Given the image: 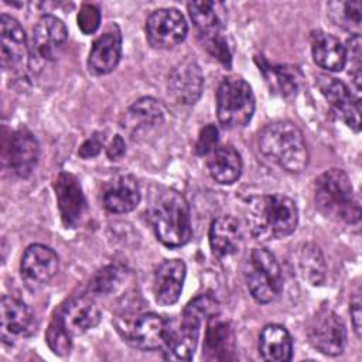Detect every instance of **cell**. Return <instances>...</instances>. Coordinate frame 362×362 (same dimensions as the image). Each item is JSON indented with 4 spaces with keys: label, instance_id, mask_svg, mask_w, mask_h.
Listing matches in <instances>:
<instances>
[{
    "label": "cell",
    "instance_id": "d590c367",
    "mask_svg": "<svg viewBox=\"0 0 362 362\" xmlns=\"http://www.w3.org/2000/svg\"><path fill=\"white\" fill-rule=\"evenodd\" d=\"M204 42H205V47H206L208 52L214 58H216L225 66H228V68L230 66L232 52H230L228 40L223 35V33H218V34H212V35L204 37Z\"/></svg>",
    "mask_w": 362,
    "mask_h": 362
},
{
    "label": "cell",
    "instance_id": "74e56055",
    "mask_svg": "<svg viewBox=\"0 0 362 362\" xmlns=\"http://www.w3.org/2000/svg\"><path fill=\"white\" fill-rule=\"evenodd\" d=\"M218 144V129L215 124H206L201 129L195 143V153L198 156H208Z\"/></svg>",
    "mask_w": 362,
    "mask_h": 362
},
{
    "label": "cell",
    "instance_id": "60d3db41",
    "mask_svg": "<svg viewBox=\"0 0 362 362\" xmlns=\"http://www.w3.org/2000/svg\"><path fill=\"white\" fill-rule=\"evenodd\" d=\"M126 153V144H124V140L122 139V136L116 134L109 146L106 147V156L109 160H119L123 154Z\"/></svg>",
    "mask_w": 362,
    "mask_h": 362
},
{
    "label": "cell",
    "instance_id": "83f0119b",
    "mask_svg": "<svg viewBox=\"0 0 362 362\" xmlns=\"http://www.w3.org/2000/svg\"><path fill=\"white\" fill-rule=\"evenodd\" d=\"M259 354L267 362H287L293 356V339L279 324H267L259 335Z\"/></svg>",
    "mask_w": 362,
    "mask_h": 362
},
{
    "label": "cell",
    "instance_id": "f1b7e54d",
    "mask_svg": "<svg viewBox=\"0 0 362 362\" xmlns=\"http://www.w3.org/2000/svg\"><path fill=\"white\" fill-rule=\"evenodd\" d=\"M206 167L211 177L222 185H229L238 181L242 174L240 154L232 146H216L208 154Z\"/></svg>",
    "mask_w": 362,
    "mask_h": 362
},
{
    "label": "cell",
    "instance_id": "2e32d148",
    "mask_svg": "<svg viewBox=\"0 0 362 362\" xmlns=\"http://www.w3.org/2000/svg\"><path fill=\"white\" fill-rule=\"evenodd\" d=\"M58 209L65 228H76L86 212V199L79 180L71 173H61L54 182Z\"/></svg>",
    "mask_w": 362,
    "mask_h": 362
},
{
    "label": "cell",
    "instance_id": "ba28073f",
    "mask_svg": "<svg viewBox=\"0 0 362 362\" xmlns=\"http://www.w3.org/2000/svg\"><path fill=\"white\" fill-rule=\"evenodd\" d=\"M116 325L124 341L144 351L164 349L173 331L170 321L154 313H143L132 318L126 317L124 320H117Z\"/></svg>",
    "mask_w": 362,
    "mask_h": 362
},
{
    "label": "cell",
    "instance_id": "7a4b0ae2",
    "mask_svg": "<svg viewBox=\"0 0 362 362\" xmlns=\"http://www.w3.org/2000/svg\"><path fill=\"white\" fill-rule=\"evenodd\" d=\"M260 153L288 173H301L308 164V148L297 124L290 120H276L259 133Z\"/></svg>",
    "mask_w": 362,
    "mask_h": 362
},
{
    "label": "cell",
    "instance_id": "3957f363",
    "mask_svg": "<svg viewBox=\"0 0 362 362\" xmlns=\"http://www.w3.org/2000/svg\"><path fill=\"white\" fill-rule=\"evenodd\" d=\"M314 201L317 209L332 221L352 225L361 219L359 197L341 168H331L315 180Z\"/></svg>",
    "mask_w": 362,
    "mask_h": 362
},
{
    "label": "cell",
    "instance_id": "44dd1931",
    "mask_svg": "<svg viewBox=\"0 0 362 362\" xmlns=\"http://www.w3.org/2000/svg\"><path fill=\"white\" fill-rule=\"evenodd\" d=\"M66 331L74 337L82 335L100 321V310L92 296L82 294L71 298L58 314Z\"/></svg>",
    "mask_w": 362,
    "mask_h": 362
},
{
    "label": "cell",
    "instance_id": "603a6c76",
    "mask_svg": "<svg viewBox=\"0 0 362 362\" xmlns=\"http://www.w3.org/2000/svg\"><path fill=\"white\" fill-rule=\"evenodd\" d=\"M140 187L134 175L119 174L103 189V206L112 214L132 212L140 202Z\"/></svg>",
    "mask_w": 362,
    "mask_h": 362
},
{
    "label": "cell",
    "instance_id": "836d02e7",
    "mask_svg": "<svg viewBox=\"0 0 362 362\" xmlns=\"http://www.w3.org/2000/svg\"><path fill=\"white\" fill-rule=\"evenodd\" d=\"M45 341L49 346V349L59 356H65L71 352L72 348V335L66 331L64 327L61 318L58 314L51 320L47 332H45Z\"/></svg>",
    "mask_w": 362,
    "mask_h": 362
},
{
    "label": "cell",
    "instance_id": "5bb4252c",
    "mask_svg": "<svg viewBox=\"0 0 362 362\" xmlns=\"http://www.w3.org/2000/svg\"><path fill=\"white\" fill-rule=\"evenodd\" d=\"M58 256L57 253L41 243L30 245L20 263V273L27 287L37 290L47 284L58 272Z\"/></svg>",
    "mask_w": 362,
    "mask_h": 362
},
{
    "label": "cell",
    "instance_id": "d6986e66",
    "mask_svg": "<svg viewBox=\"0 0 362 362\" xmlns=\"http://www.w3.org/2000/svg\"><path fill=\"white\" fill-rule=\"evenodd\" d=\"M120 57L122 33L116 24H110L105 33L93 41L88 57V68L95 75H106L117 66Z\"/></svg>",
    "mask_w": 362,
    "mask_h": 362
},
{
    "label": "cell",
    "instance_id": "d6a6232c",
    "mask_svg": "<svg viewBox=\"0 0 362 362\" xmlns=\"http://www.w3.org/2000/svg\"><path fill=\"white\" fill-rule=\"evenodd\" d=\"M328 16L331 21L354 34L361 30V1H331L328 3Z\"/></svg>",
    "mask_w": 362,
    "mask_h": 362
},
{
    "label": "cell",
    "instance_id": "5b68a950",
    "mask_svg": "<svg viewBox=\"0 0 362 362\" xmlns=\"http://www.w3.org/2000/svg\"><path fill=\"white\" fill-rule=\"evenodd\" d=\"M219 313L218 301L211 294H199L191 300L181 314L178 328H173L170 339L163 349L167 359L191 361L197 349L204 320Z\"/></svg>",
    "mask_w": 362,
    "mask_h": 362
},
{
    "label": "cell",
    "instance_id": "f35d334b",
    "mask_svg": "<svg viewBox=\"0 0 362 362\" xmlns=\"http://www.w3.org/2000/svg\"><path fill=\"white\" fill-rule=\"evenodd\" d=\"M102 144H103V141L100 140V137L98 134H93L82 143V146L78 150V156L85 160L92 158L100 153Z\"/></svg>",
    "mask_w": 362,
    "mask_h": 362
},
{
    "label": "cell",
    "instance_id": "30bf717a",
    "mask_svg": "<svg viewBox=\"0 0 362 362\" xmlns=\"http://www.w3.org/2000/svg\"><path fill=\"white\" fill-rule=\"evenodd\" d=\"M187 33V21L182 13L177 8L154 10L146 21V37L154 48H174L184 41Z\"/></svg>",
    "mask_w": 362,
    "mask_h": 362
},
{
    "label": "cell",
    "instance_id": "e575fe53",
    "mask_svg": "<svg viewBox=\"0 0 362 362\" xmlns=\"http://www.w3.org/2000/svg\"><path fill=\"white\" fill-rule=\"evenodd\" d=\"M344 47H345L346 62H349V66H351L349 74L354 76L356 90H359L361 89V58H362L361 35L352 34L351 38L346 41V45Z\"/></svg>",
    "mask_w": 362,
    "mask_h": 362
},
{
    "label": "cell",
    "instance_id": "277c9868",
    "mask_svg": "<svg viewBox=\"0 0 362 362\" xmlns=\"http://www.w3.org/2000/svg\"><path fill=\"white\" fill-rule=\"evenodd\" d=\"M150 221L157 239L167 247L185 245L192 235L188 202L175 189L164 188L156 194L150 205Z\"/></svg>",
    "mask_w": 362,
    "mask_h": 362
},
{
    "label": "cell",
    "instance_id": "ab89813d",
    "mask_svg": "<svg viewBox=\"0 0 362 362\" xmlns=\"http://www.w3.org/2000/svg\"><path fill=\"white\" fill-rule=\"evenodd\" d=\"M351 320H352V325H354V331L356 334L358 338H361V318H362V313H361V298H359V293L356 291L354 294V298L351 300Z\"/></svg>",
    "mask_w": 362,
    "mask_h": 362
},
{
    "label": "cell",
    "instance_id": "e0dca14e",
    "mask_svg": "<svg viewBox=\"0 0 362 362\" xmlns=\"http://www.w3.org/2000/svg\"><path fill=\"white\" fill-rule=\"evenodd\" d=\"M40 157V144L35 136L27 129L11 133L4 148V163L17 177L25 178L35 168Z\"/></svg>",
    "mask_w": 362,
    "mask_h": 362
},
{
    "label": "cell",
    "instance_id": "4fadbf2b",
    "mask_svg": "<svg viewBox=\"0 0 362 362\" xmlns=\"http://www.w3.org/2000/svg\"><path fill=\"white\" fill-rule=\"evenodd\" d=\"M317 85L338 117L354 132H359L361 102L358 98H354L349 88L342 81L328 75H320L317 78Z\"/></svg>",
    "mask_w": 362,
    "mask_h": 362
},
{
    "label": "cell",
    "instance_id": "4dcf8cb0",
    "mask_svg": "<svg viewBox=\"0 0 362 362\" xmlns=\"http://www.w3.org/2000/svg\"><path fill=\"white\" fill-rule=\"evenodd\" d=\"M126 267L120 264H107L98 270L89 281V293L92 296L106 297L116 293L127 279Z\"/></svg>",
    "mask_w": 362,
    "mask_h": 362
},
{
    "label": "cell",
    "instance_id": "4316f807",
    "mask_svg": "<svg viewBox=\"0 0 362 362\" xmlns=\"http://www.w3.org/2000/svg\"><path fill=\"white\" fill-rule=\"evenodd\" d=\"M311 51L314 62L329 72H339L346 65L345 47L338 38L324 31L311 34Z\"/></svg>",
    "mask_w": 362,
    "mask_h": 362
},
{
    "label": "cell",
    "instance_id": "52a82bcc",
    "mask_svg": "<svg viewBox=\"0 0 362 362\" xmlns=\"http://www.w3.org/2000/svg\"><path fill=\"white\" fill-rule=\"evenodd\" d=\"M246 286L262 304L274 301L283 291V274L274 255L266 247H255L245 263Z\"/></svg>",
    "mask_w": 362,
    "mask_h": 362
},
{
    "label": "cell",
    "instance_id": "8992f818",
    "mask_svg": "<svg viewBox=\"0 0 362 362\" xmlns=\"http://www.w3.org/2000/svg\"><path fill=\"white\" fill-rule=\"evenodd\" d=\"M255 113L250 85L240 76L225 78L216 90V115L225 129L245 127Z\"/></svg>",
    "mask_w": 362,
    "mask_h": 362
},
{
    "label": "cell",
    "instance_id": "7c38bea8",
    "mask_svg": "<svg viewBox=\"0 0 362 362\" xmlns=\"http://www.w3.org/2000/svg\"><path fill=\"white\" fill-rule=\"evenodd\" d=\"M0 57L4 71L21 74L28 64L27 37L20 23L8 16H0Z\"/></svg>",
    "mask_w": 362,
    "mask_h": 362
},
{
    "label": "cell",
    "instance_id": "1f68e13d",
    "mask_svg": "<svg viewBox=\"0 0 362 362\" xmlns=\"http://www.w3.org/2000/svg\"><path fill=\"white\" fill-rule=\"evenodd\" d=\"M298 249L297 266L301 276L310 284H321L325 277V263L320 247L313 243H305Z\"/></svg>",
    "mask_w": 362,
    "mask_h": 362
},
{
    "label": "cell",
    "instance_id": "f546056e",
    "mask_svg": "<svg viewBox=\"0 0 362 362\" xmlns=\"http://www.w3.org/2000/svg\"><path fill=\"white\" fill-rule=\"evenodd\" d=\"M189 17L202 37L222 33L226 24V8L219 1H192L188 4Z\"/></svg>",
    "mask_w": 362,
    "mask_h": 362
},
{
    "label": "cell",
    "instance_id": "484cf974",
    "mask_svg": "<svg viewBox=\"0 0 362 362\" xmlns=\"http://www.w3.org/2000/svg\"><path fill=\"white\" fill-rule=\"evenodd\" d=\"M256 62L272 93L284 99H290L298 93L303 85V72L297 66L273 65L262 57H256Z\"/></svg>",
    "mask_w": 362,
    "mask_h": 362
},
{
    "label": "cell",
    "instance_id": "ac0fdd59",
    "mask_svg": "<svg viewBox=\"0 0 362 362\" xmlns=\"http://www.w3.org/2000/svg\"><path fill=\"white\" fill-rule=\"evenodd\" d=\"M66 38L68 30L62 20L49 14L42 16L33 30L31 52L42 61H52L58 57Z\"/></svg>",
    "mask_w": 362,
    "mask_h": 362
},
{
    "label": "cell",
    "instance_id": "9c48e42d",
    "mask_svg": "<svg viewBox=\"0 0 362 362\" xmlns=\"http://www.w3.org/2000/svg\"><path fill=\"white\" fill-rule=\"evenodd\" d=\"M120 123L133 141L148 140L164 126L165 110L156 99L140 98L126 110Z\"/></svg>",
    "mask_w": 362,
    "mask_h": 362
},
{
    "label": "cell",
    "instance_id": "8fae6325",
    "mask_svg": "<svg viewBox=\"0 0 362 362\" xmlns=\"http://www.w3.org/2000/svg\"><path fill=\"white\" fill-rule=\"evenodd\" d=\"M308 339L321 354L337 356L344 352L346 329L338 314L332 310L321 308L308 327Z\"/></svg>",
    "mask_w": 362,
    "mask_h": 362
},
{
    "label": "cell",
    "instance_id": "9a60e30c",
    "mask_svg": "<svg viewBox=\"0 0 362 362\" xmlns=\"http://www.w3.org/2000/svg\"><path fill=\"white\" fill-rule=\"evenodd\" d=\"M204 88V75L199 65L192 59H185L175 65L167 79L168 98L182 106L194 105Z\"/></svg>",
    "mask_w": 362,
    "mask_h": 362
},
{
    "label": "cell",
    "instance_id": "ffe728a7",
    "mask_svg": "<svg viewBox=\"0 0 362 362\" xmlns=\"http://www.w3.org/2000/svg\"><path fill=\"white\" fill-rule=\"evenodd\" d=\"M185 263L178 259L163 262L154 272L153 294L160 305H173L178 301L184 280H185Z\"/></svg>",
    "mask_w": 362,
    "mask_h": 362
},
{
    "label": "cell",
    "instance_id": "7402d4cb",
    "mask_svg": "<svg viewBox=\"0 0 362 362\" xmlns=\"http://www.w3.org/2000/svg\"><path fill=\"white\" fill-rule=\"evenodd\" d=\"M202 349L206 361H228L233 358L235 332L230 322L222 318L219 313L206 320Z\"/></svg>",
    "mask_w": 362,
    "mask_h": 362
},
{
    "label": "cell",
    "instance_id": "cb8c5ba5",
    "mask_svg": "<svg viewBox=\"0 0 362 362\" xmlns=\"http://www.w3.org/2000/svg\"><path fill=\"white\" fill-rule=\"evenodd\" d=\"M209 245L212 253L219 259H226L239 253L243 245L240 222L232 215L216 218L209 228Z\"/></svg>",
    "mask_w": 362,
    "mask_h": 362
},
{
    "label": "cell",
    "instance_id": "8d00e7d4",
    "mask_svg": "<svg viewBox=\"0 0 362 362\" xmlns=\"http://www.w3.org/2000/svg\"><path fill=\"white\" fill-rule=\"evenodd\" d=\"M76 21L83 34H93L100 24V11L95 4H83L78 11Z\"/></svg>",
    "mask_w": 362,
    "mask_h": 362
},
{
    "label": "cell",
    "instance_id": "d4e9b609",
    "mask_svg": "<svg viewBox=\"0 0 362 362\" xmlns=\"http://www.w3.org/2000/svg\"><path fill=\"white\" fill-rule=\"evenodd\" d=\"M33 325V315L28 307L18 298L3 296L0 303V328L4 342L25 337Z\"/></svg>",
    "mask_w": 362,
    "mask_h": 362
},
{
    "label": "cell",
    "instance_id": "6da1fadb",
    "mask_svg": "<svg viewBox=\"0 0 362 362\" xmlns=\"http://www.w3.org/2000/svg\"><path fill=\"white\" fill-rule=\"evenodd\" d=\"M245 218L250 235L260 242L291 235L298 223L296 202L281 194L255 195L245 201Z\"/></svg>",
    "mask_w": 362,
    "mask_h": 362
}]
</instances>
